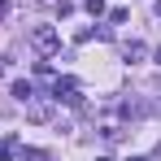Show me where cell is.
I'll use <instances>...</instances> for the list:
<instances>
[{
    "mask_svg": "<svg viewBox=\"0 0 161 161\" xmlns=\"http://www.w3.org/2000/svg\"><path fill=\"white\" fill-rule=\"evenodd\" d=\"M96 161H113V157H96Z\"/></svg>",
    "mask_w": 161,
    "mask_h": 161,
    "instance_id": "ba28073f",
    "label": "cell"
},
{
    "mask_svg": "<svg viewBox=\"0 0 161 161\" xmlns=\"http://www.w3.org/2000/svg\"><path fill=\"white\" fill-rule=\"evenodd\" d=\"M148 53V48H144V44H139V39H131V44H126V61H139V57Z\"/></svg>",
    "mask_w": 161,
    "mask_h": 161,
    "instance_id": "5b68a950",
    "label": "cell"
},
{
    "mask_svg": "<svg viewBox=\"0 0 161 161\" xmlns=\"http://www.w3.org/2000/svg\"><path fill=\"white\" fill-rule=\"evenodd\" d=\"M87 13H92V18H100V13H105V0H87Z\"/></svg>",
    "mask_w": 161,
    "mask_h": 161,
    "instance_id": "52a82bcc",
    "label": "cell"
},
{
    "mask_svg": "<svg viewBox=\"0 0 161 161\" xmlns=\"http://www.w3.org/2000/svg\"><path fill=\"white\" fill-rule=\"evenodd\" d=\"M0 74H4V65H0Z\"/></svg>",
    "mask_w": 161,
    "mask_h": 161,
    "instance_id": "30bf717a",
    "label": "cell"
},
{
    "mask_svg": "<svg viewBox=\"0 0 161 161\" xmlns=\"http://www.w3.org/2000/svg\"><path fill=\"white\" fill-rule=\"evenodd\" d=\"M53 100H70V105H79V79H53Z\"/></svg>",
    "mask_w": 161,
    "mask_h": 161,
    "instance_id": "7a4b0ae2",
    "label": "cell"
},
{
    "mask_svg": "<svg viewBox=\"0 0 161 161\" xmlns=\"http://www.w3.org/2000/svg\"><path fill=\"white\" fill-rule=\"evenodd\" d=\"M157 61H161V48H157Z\"/></svg>",
    "mask_w": 161,
    "mask_h": 161,
    "instance_id": "9c48e42d",
    "label": "cell"
},
{
    "mask_svg": "<svg viewBox=\"0 0 161 161\" xmlns=\"http://www.w3.org/2000/svg\"><path fill=\"white\" fill-rule=\"evenodd\" d=\"M26 118L31 122H48V118H53V100H35V96H31L26 100Z\"/></svg>",
    "mask_w": 161,
    "mask_h": 161,
    "instance_id": "3957f363",
    "label": "cell"
},
{
    "mask_svg": "<svg viewBox=\"0 0 161 161\" xmlns=\"http://www.w3.org/2000/svg\"><path fill=\"white\" fill-rule=\"evenodd\" d=\"M9 92H13V100H22V105H26L31 96H35V87H31L26 79H18V83H13V87H9Z\"/></svg>",
    "mask_w": 161,
    "mask_h": 161,
    "instance_id": "277c9868",
    "label": "cell"
},
{
    "mask_svg": "<svg viewBox=\"0 0 161 161\" xmlns=\"http://www.w3.org/2000/svg\"><path fill=\"white\" fill-rule=\"evenodd\" d=\"M22 161H48L44 148H22Z\"/></svg>",
    "mask_w": 161,
    "mask_h": 161,
    "instance_id": "8992f818",
    "label": "cell"
},
{
    "mask_svg": "<svg viewBox=\"0 0 161 161\" xmlns=\"http://www.w3.org/2000/svg\"><path fill=\"white\" fill-rule=\"evenodd\" d=\"M31 44H35V53H44V57H53L57 48H61V35H57L53 26H35V31H31Z\"/></svg>",
    "mask_w": 161,
    "mask_h": 161,
    "instance_id": "6da1fadb",
    "label": "cell"
}]
</instances>
